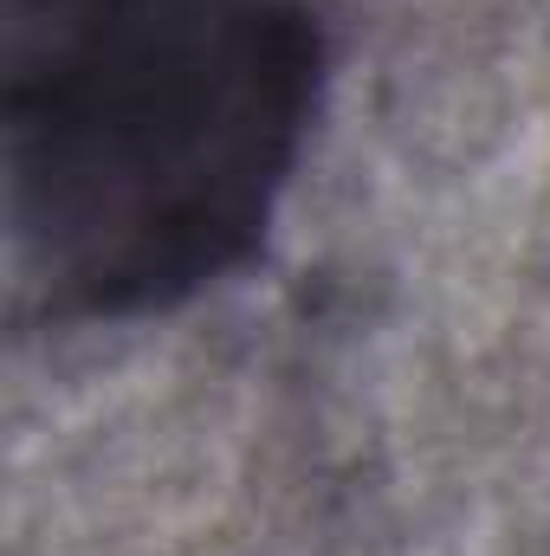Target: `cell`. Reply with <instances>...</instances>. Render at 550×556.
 <instances>
[{
    "mask_svg": "<svg viewBox=\"0 0 550 556\" xmlns=\"http://www.w3.org/2000/svg\"><path fill=\"white\" fill-rule=\"evenodd\" d=\"M7 227L65 324L234 278L324 98L304 0H7Z\"/></svg>",
    "mask_w": 550,
    "mask_h": 556,
    "instance_id": "obj_1",
    "label": "cell"
}]
</instances>
